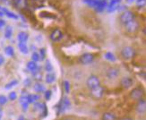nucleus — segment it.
<instances>
[{
  "label": "nucleus",
  "mask_w": 146,
  "mask_h": 120,
  "mask_svg": "<svg viewBox=\"0 0 146 120\" xmlns=\"http://www.w3.org/2000/svg\"><path fill=\"white\" fill-rule=\"evenodd\" d=\"M56 80V75L53 73H48L46 75V83L48 84H52Z\"/></svg>",
  "instance_id": "17"
},
{
  "label": "nucleus",
  "mask_w": 146,
  "mask_h": 120,
  "mask_svg": "<svg viewBox=\"0 0 146 120\" xmlns=\"http://www.w3.org/2000/svg\"><path fill=\"white\" fill-rule=\"evenodd\" d=\"M119 70L116 67H110L107 71V77L109 79H115L118 76Z\"/></svg>",
  "instance_id": "9"
},
{
  "label": "nucleus",
  "mask_w": 146,
  "mask_h": 120,
  "mask_svg": "<svg viewBox=\"0 0 146 120\" xmlns=\"http://www.w3.org/2000/svg\"><path fill=\"white\" fill-rule=\"evenodd\" d=\"M15 3L17 7L24 8L27 5V0H15Z\"/></svg>",
  "instance_id": "20"
},
{
  "label": "nucleus",
  "mask_w": 146,
  "mask_h": 120,
  "mask_svg": "<svg viewBox=\"0 0 146 120\" xmlns=\"http://www.w3.org/2000/svg\"><path fill=\"white\" fill-rule=\"evenodd\" d=\"M121 120H133L131 117H123L121 118Z\"/></svg>",
  "instance_id": "40"
},
{
  "label": "nucleus",
  "mask_w": 146,
  "mask_h": 120,
  "mask_svg": "<svg viewBox=\"0 0 146 120\" xmlns=\"http://www.w3.org/2000/svg\"><path fill=\"white\" fill-rule=\"evenodd\" d=\"M125 30L127 32L129 33H134L135 32V31H137L138 28H139V23L136 20H133L127 23H125Z\"/></svg>",
  "instance_id": "4"
},
{
  "label": "nucleus",
  "mask_w": 146,
  "mask_h": 120,
  "mask_svg": "<svg viewBox=\"0 0 146 120\" xmlns=\"http://www.w3.org/2000/svg\"><path fill=\"white\" fill-rule=\"evenodd\" d=\"M64 87H65V91L66 93H69L70 91V84H69L68 81H65L64 82Z\"/></svg>",
  "instance_id": "30"
},
{
  "label": "nucleus",
  "mask_w": 146,
  "mask_h": 120,
  "mask_svg": "<svg viewBox=\"0 0 146 120\" xmlns=\"http://www.w3.org/2000/svg\"><path fill=\"white\" fill-rule=\"evenodd\" d=\"M3 12H4V14H5L6 15H7L8 17H10V18H13V19H17V16L14 14V13H11V12H9V11H7L6 9H1Z\"/></svg>",
  "instance_id": "27"
},
{
  "label": "nucleus",
  "mask_w": 146,
  "mask_h": 120,
  "mask_svg": "<svg viewBox=\"0 0 146 120\" xmlns=\"http://www.w3.org/2000/svg\"><path fill=\"white\" fill-rule=\"evenodd\" d=\"M17 84H18V82H17L16 80H13L12 82H10V83H9V84H6L5 88V89H6V90H9V89H11V88H12V87H14V86H15V85H16Z\"/></svg>",
  "instance_id": "28"
},
{
  "label": "nucleus",
  "mask_w": 146,
  "mask_h": 120,
  "mask_svg": "<svg viewBox=\"0 0 146 120\" xmlns=\"http://www.w3.org/2000/svg\"><path fill=\"white\" fill-rule=\"evenodd\" d=\"M0 112H2V109H1V108H0Z\"/></svg>",
  "instance_id": "45"
},
{
  "label": "nucleus",
  "mask_w": 146,
  "mask_h": 120,
  "mask_svg": "<svg viewBox=\"0 0 146 120\" xmlns=\"http://www.w3.org/2000/svg\"><path fill=\"white\" fill-rule=\"evenodd\" d=\"M33 77H34L35 80L40 81V80H41V78H42V74H41V73L39 72V71H37V70L33 71Z\"/></svg>",
  "instance_id": "26"
},
{
  "label": "nucleus",
  "mask_w": 146,
  "mask_h": 120,
  "mask_svg": "<svg viewBox=\"0 0 146 120\" xmlns=\"http://www.w3.org/2000/svg\"><path fill=\"white\" fill-rule=\"evenodd\" d=\"M120 2H121V0H110V2L107 5L108 11L113 12V11H115L116 9H117Z\"/></svg>",
  "instance_id": "10"
},
{
  "label": "nucleus",
  "mask_w": 146,
  "mask_h": 120,
  "mask_svg": "<svg viewBox=\"0 0 146 120\" xmlns=\"http://www.w3.org/2000/svg\"><path fill=\"white\" fill-rule=\"evenodd\" d=\"M86 84H87L89 89L92 90V89H93V88L100 85V81L99 77H97L96 75H91V76L87 79Z\"/></svg>",
  "instance_id": "3"
},
{
  "label": "nucleus",
  "mask_w": 146,
  "mask_h": 120,
  "mask_svg": "<svg viewBox=\"0 0 146 120\" xmlns=\"http://www.w3.org/2000/svg\"><path fill=\"white\" fill-rule=\"evenodd\" d=\"M143 95H144V91L140 87L135 88V89L132 90V91L130 92V97L135 100H138L140 99H143Z\"/></svg>",
  "instance_id": "5"
},
{
  "label": "nucleus",
  "mask_w": 146,
  "mask_h": 120,
  "mask_svg": "<svg viewBox=\"0 0 146 120\" xmlns=\"http://www.w3.org/2000/svg\"><path fill=\"white\" fill-rule=\"evenodd\" d=\"M135 0H126V2H127V3H133V2H135Z\"/></svg>",
  "instance_id": "41"
},
{
  "label": "nucleus",
  "mask_w": 146,
  "mask_h": 120,
  "mask_svg": "<svg viewBox=\"0 0 146 120\" xmlns=\"http://www.w3.org/2000/svg\"><path fill=\"white\" fill-rule=\"evenodd\" d=\"M121 56H122V58L125 60L132 59L135 56V50L130 46L124 47L121 50Z\"/></svg>",
  "instance_id": "1"
},
{
  "label": "nucleus",
  "mask_w": 146,
  "mask_h": 120,
  "mask_svg": "<svg viewBox=\"0 0 146 120\" xmlns=\"http://www.w3.org/2000/svg\"><path fill=\"white\" fill-rule=\"evenodd\" d=\"M16 98H17V94H16V92L12 91V92L9 93V99H10V100H15V99H16Z\"/></svg>",
  "instance_id": "33"
},
{
  "label": "nucleus",
  "mask_w": 146,
  "mask_h": 120,
  "mask_svg": "<svg viewBox=\"0 0 146 120\" xmlns=\"http://www.w3.org/2000/svg\"><path fill=\"white\" fill-rule=\"evenodd\" d=\"M63 120H73L72 118H69V117H66V118H64Z\"/></svg>",
  "instance_id": "43"
},
{
  "label": "nucleus",
  "mask_w": 146,
  "mask_h": 120,
  "mask_svg": "<svg viewBox=\"0 0 146 120\" xmlns=\"http://www.w3.org/2000/svg\"><path fill=\"white\" fill-rule=\"evenodd\" d=\"M50 96H51V91H46V93H45V99H50Z\"/></svg>",
  "instance_id": "37"
},
{
  "label": "nucleus",
  "mask_w": 146,
  "mask_h": 120,
  "mask_svg": "<svg viewBox=\"0 0 146 120\" xmlns=\"http://www.w3.org/2000/svg\"><path fill=\"white\" fill-rule=\"evenodd\" d=\"M62 37H63L62 31L58 29H56L52 31L51 34H50V40L53 41H58L62 39Z\"/></svg>",
  "instance_id": "11"
},
{
  "label": "nucleus",
  "mask_w": 146,
  "mask_h": 120,
  "mask_svg": "<svg viewBox=\"0 0 146 120\" xmlns=\"http://www.w3.org/2000/svg\"><path fill=\"white\" fill-rule=\"evenodd\" d=\"M102 120H116V116L110 112H106L102 116Z\"/></svg>",
  "instance_id": "18"
},
{
  "label": "nucleus",
  "mask_w": 146,
  "mask_h": 120,
  "mask_svg": "<svg viewBox=\"0 0 146 120\" xmlns=\"http://www.w3.org/2000/svg\"><path fill=\"white\" fill-rule=\"evenodd\" d=\"M4 62H5V58H4V56L2 55H0V66H2L4 64Z\"/></svg>",
  "instance_id": "38"
},
{
  "label": "nucleus",
  "mask_w": 146,
  "mask_h": 120,
  "mask_svg": "<svg viewBox=\"0 0 146 120\" xmlns=\"http://www.w3.org/2000/svg\"><path fill=\"white\" fill-rule=\"evenodd\" d=\"M135 3L139 7H143L145 5V0H135Z\"/></svg>",
  "instance_id": "34"
},
{
  "label": "nucleus",
  "mask_w": 146,
  "mask_h": 120,
  "mask_svg": "<svg viewBox=\"0 0 146 120\" xmlns=\"http://www.w3.org/2000/svg\"><path fill=\"white\" fill-rule=\"evenodd\" d=\"M103 93H104V88L102 86H97L93 88V89L91 90V95L92 97H93L94 99H100L101 97L103 96Z\"/></svg>",
  "instance_id": "6"
},
{
  "label": "nucleus",
  "mask_w": 146,
  "mask_h": 120,
  "mask_svg": "<svg viewBox=\"0 0 146 120\" xmlns=\"http://www.w3.org/2000/svg\"><path fill=\"white\" fill-rule=\"evenodd\" d=\"M33 88H34L35 91H37V92H42V91H44V90H45V87H44V85L41 84L40 83H36L34 84Z\"/></svg>",
  "instance_id": "22"
},
{
  "label": "nucleus",
  "mask_w": 146,
  "mask_h": 120,
  "mask_svg": "<svg viewBox=\"0 0 146 120\" xmlns=\"http://www.w3.org/2000/svg\"><path fill=\"white\" fill-rule=\"evenodd\" d=\"M12 35H13L12 27L8 26L7 28L5 29V37L6 38V39H10V38L12 37Z\"/></svg>",
  "instance_id": "25"
},
{
  "label": "nucleus",
  "mask_w": 146,
  "mask_h": 120,
  "mask_svg": "<svg viewBox=\"0 0 146 120\" xmlns=\"http://www.w3.org/2000/svg\"><path fill=\"white\" fill-rule=\"evenodd\" d=\"M5 52L7 56H14V54H15V49L12 46H7L5 48Z\"/></svg>",
  "instance_id": "23"
},
{
  "label": "nucleus",
  "mask_w": 146,
  "mask_h": 120,
  "mask_svg": "<svg viewBox=\"0 0 146 120\" xmlns=\"http://www.w3.org/2000/svg\"><path fill=\"white\" fill-rule=\"evenodd\" d=\"M94 58H93V55L90 54V53H85L84 55H82L80 56V62L82 63V65H88V64H91V63L93 61Z\"/></svg>",
  "instance_id": "8"
},
{
  "label": "nucleus",
  "mask_w": 146,
  "mask_h": 120,
  "mask_svg": "<svg viewBox=\"0 0 146 120\" xmlns=\"http://www.w3.org/2000/svg\"><path fill=\"white\" fill-rule=\"evenodd\" d=\"M1 9H2V8H1V7H0V10H1Z\"/></svg>",
  "instance_id": "46"
},
{
  "label": "nucleus",
  "mask_w": 146,
  "mask_h": 120,
  "mask_svg": "<svg viewBox=\"0 0 146 120\" xmlns=\"http://www.w3.org/2000/svg\"><path fill=\"white\" fill-rule=\"evenodd\" d=\"M134 19H135V15L131 11H125L122 13L121 15H120V22H121V23H123L124 25L125 23L133 21Z\"/></svg>",
  "instance_id": "2"
},
{
  "label": "nucleus",
  "mask_w": 146,
  "mask_h": 120,
  "mask_svg": "<svg viewBox=\"0 0 146 120\" xmlns=\"http://www.w3.org/2000/svg\"><path fill=\"white\" fill-rule=\"evenodd\" d=\"M44 58H45V49L42 48L40 49V59H44Z\"/></svg>",
  "instance_id": "35"
},
{
  "label": "nucleus",
  "mask_w": 146,
  "mask_h": 120,
  "mask_svg": "<svg viewBox=\"0 0 146 120\" xmlns=\"http://www.w3.org/2000/svg\"><path fill=\"white\" fill-rule=\"evenodd\" d=\"M27 68L29 69L30 71H31V72H33V71H35V70H37L38 69V66H37V64H36V62H34V61H30V62H28V64H27Z\"/></svg>",
  "instance_id": "19"
},
{
  "label": "nucleus",
  "mask_w": 146,
  "mask_h": 120,
  "mask_svg": "<svg viewBox=\"0 0 146 120\" xmlns=\"http://www.w3.org/2000/svg\"><path fill=\"white\" fill-rule=\"evenodd\" d=\"M7 102V99L4 95H0V105H5Z\"/></svg>",
  "instance_id": "32"
},
{
  "label": "nucleus",
  "mask_w": 146,
  "mask_h": 120,
  "mask_svg": "<svg viewBox=\"0 0 146 120\" xmlns=\"http://www.w3.org/2000/svg\"><path fill=\"white\" fill-rule=\"evenodd\" d=\"M135 110L139 114H144L146 111V102L145 99H138V102L135 106Z\"/></svg>",
  "instance_id": "7"
},
{
  "label": "nucleus",
  "mask_w": 146,
  "mask_h": 120,
  "mask_svg": "<svg viewBox=\"0 0 146 120\" xmlns=\"http://www.w3.org/2000/svg\"><path fill=\"white\" fill-rule=\"evenodd\" d=\"M18 40L20 42H26L28 40V34L26 32H24V31H21V32H19L18 34Z\"/></svg>",
  "instance_id": "15"
},
{
  "label": "nucleus",
  "mask_w": 146,
  "mask_h": 120,
  "mask_svg": "<svg viewBox=\"0 0 146 120\" xmlns=\"http://www.w3.org/2000/svg\"><path fill=\"white\" fill-rule=\"evenodd\" d=\"M41 107H43L42 104H40V103H36L35 104V109L36 110H41L42 109Z\"/></svg>",
  "instance_id": "36"
},
{
  "label": "nucleus",
  "mask_w": 146,
  "mask_h": 120,
  "mask_svg": "<svg viewBox=\"0 0 146 120\" xmlns=\"http://www.w3.org/2000/svg\"><path fill=\"white\" fill-rule=\"evenodd\" d=\"M104 56H105V58L107 60H109V61H112V62L116 61V56H115V55H114L113 53H111V52H107L104 55Z\"/></svg>",
  "instance_id": "24"
},
{
  "label": "nucleus",
  "mask_w": 146,
  "mask_h": 120,
  "mask_svg": "<svg viewBox=\"0 0 146 120\" xmlns=\"http://www.w3.org/2000/svg\"><path fill=\"white\" fill-rule=\"evenodd\" d=\"M71 103H70V100H69L68 98H64L62 99V101L60 103V106H59V112H64L65 110H66L69 107H70Z\"/></svg>",
  "instance_id": "13"
},
{
  "label": "nucleus",
  "mask_w": 146,
  "mask_h": 120,
  "mask_svg": "<svg viewBox=\"0 0 146 120\" xmlns=\"http://www.w3.org/2000/svg\"><path fill=\"white\" fill-rule=\"evenodd\" d=\"M5 25V22L4 20H0V29H2Z\"/></svg>",
  "instance_id": "39"
},
{
  "label": "nucleus",
  "mask_w": 146,
  "mask_h": 120,
  "mask_svg": "<svg viewBox=\"0 0 146 120\" xmlns=\"http://www.w3.org/2000/svg\"><path fill=\"white\" fill-rule=\"evenodd\" d=\"M133 83H134V82H133L132 78L130 77H123L121 79V85L124 89H128V88H130L133 85Z\"/></svg>",
  "instance_id": "14"
},
{
  "label": "nucleus",
  "mask_w": 146,
  "mask_h": 120,
  "mask_svg": "<svg viewBox=\"0 0 146 120\" xmlns=\"http://www.w3.org/2000/svg\"><path fill=\"white\" fill-rule=\"evenodd\" d=\"M31 58H33V61H34V62L39 61L40 60V55L36 52H34V53H33V55H31Z\"/></svg>",
  "instance_id": "31"
},
{
  "label": "nucleus",
  "mask_w": 146,
  "mask_h": 120,
  "mask_svg": "<svg viewBox=\"0 0 146 120\" xmlns=\"http://www.w3.org/2000/svg\"><path fill=\"white\" fill-rule=\"evenodd\" d=\"M18 48L20 49V51L23 54H27L29 52V49H28V47L26 46V44L25 42H20L18 44Z\"/></svg>",
  "instance_id": "16"
},
{
  "label": "nucleus",
  "mask_w": 146,
  "mask_h": 120,
  "mask_svg": "<svg viewBox=\"0 0 146 120\" xmlns=\"http://www.w3.org/2000/svg\"><path fill=\"white\" fill-rule=\"evenodd\" d=\"M107 5H108V3H107L106 0H97V2H96V4H95L94 7L97 11L101 12V11H103L104 9L107 8Z\"/></svg>",
  "instance_id": "12"
},
{
  "label": "nucleus",
  "mask_w": 146,
  "mask_h": 120,
  "mask_svg": "<svg viewBox=\"0 0 146 120\" xmlns=\"http://www.w3.org/2000/svg\"><path fill=\"white\" fill-rule=\"evenodd\" d=\"M39 99V96L36 95V94H30L27 96V101L28 103H33L36 102V100Z\"/></svg>",
  "instance_id": "21"
},
{
  "label": "nucleus",
  "mask_w": 146,
  "mask_h": 120,
  "mask_svg": "<svg viewBox=\"0 0 146 120\" xmlns=\"http://www.w3.org/2000/svg\"><path fill=\"white\" fill-rule=\"evenodd\" d=\"M4 15H5V14H4V12H3V11H0V17H2Z\"/></svg>",
  "instance_id": "42"
},
{
  "label": "nucleus",
  "mask_w": 146,
  "mask_h": 120,
  "mask_svg": "<svg viewBox=\"0 0 146 120\" xmlns=\"http://www.w3.org/2000/svg\"><path fill=\"white\" fill-rule=\"evenodd\" d=\"M45 69H46V71H47V72H51V71H52L53 66H52L51 64H50V62H49V61H47V62H46Z\"/></svg>",
  "instance_id": "29"
},
{
  "label": "nucleus",
  "mask_w": 146,
  "mask_h": 120,
  "mask_svg": "<svg viewBox=\"0 0 146 120\" xmlns=\"http://www.w3.org/2000/svg\"><path fill=\"white\" fill-rule=\"evenodd\" d=\"M2 117V112H0V118Z\"/></svg>",
  "instance_id": "44"
}]
</instances>
